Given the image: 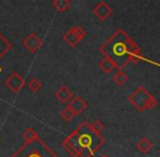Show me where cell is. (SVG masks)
Instances as JSON below:
<instances>
[{"instance_id": "cell-15", "label": "cell", "mask_w": 160, "mask_h": 157, "mask_svg": "<svg viewBox=\"0 0 160 157\" xmlns=\"http://www.w3.org/2000/svg\"><path fill=\"white\" fill-rule=\"evenodd\" d=\"M22 136H23L24 141H25L26 143L33 142V141H35L36 139L39 138V136H38V133L33 129V128H28V129L24 130Z\"/></svg>"}, {"instance_id": "cell-5", "label": "cell", "mask_w": 160, "mask_h": 157, "mask_svg": "<svg viewBox=\"0 0 160 157\" xmlns=\"http://www.w3.org/2000/svg\"><path fill=\"white\" fill-rule=\"evenodd\" d=\"M85 36H86V31L82 26H73L69 31H67V33L62 37L70 47L74 48L82 42Z\"/></svg>"}, {"instance_id": "cell-19", "label": "cell", "mask_w": 160, "mask_h": 157, "mask_svg": "<svg viewBox=\"0 0 160 157\" xmlns=\"http://www.w3.org/2000/svg\"><path fill=\"white\" fill-rule=\"evenodd\" d=\"M91 124V128H92V130H93L95 133L97 134H100L101 133V131L103 130V124H102V122L101 121H99V120H96V121H94L93 123H89Z\"/></svg>"}, {"instance_id": "cell-9", "label": "cell", "mask_w": 160, "mask_h": 157, "mask_svg": "<svg viewBox=\"0 0 160 157\" xmlns=\"http://www.w3.org/2000/svg\"><path fill=\"white\" fill-rule=\"evenodd\" d=\"M67 107L73 113L74 116H76V115L82 114L83 111L86 109L87 103L85 102L81 96H74V97L69 102V104H68Z\"/></svg>"}, {"instance_id": "cell-7", "label": "cell", "mask_w": 160, "mask_h": 157, "mask_svg": "<svg viewBox=\"0 0 160 157\" xmlns=\"http://www.w3.org/2000/svg\"><path fill=\"white\" fill-rule=\"evenodd\" d=\"M22 45H23L24 48L30 51L31 53H35L42 48V39L39 38V36L37 35V33L32 32L26 37H24L23 40H22Z\"/></svg>"}, {"instance_id": "cell-11", "label": "cell", "mask_w": 160, "mask_h": 157, "mask_svg": "<svg viewBox=\"0 0 160 157\" xmlns=\"http://www.w3.org/2000/svg\"><path fill=\"white\" fill-rule=\"evenodd\" d=\"M11 48H12V44L0 33V60L11 50ZM2 71H3L2 70V66L0 63V72H2Z\"/></svg>"}, {"instance_id": "cell-3", "label": "cell", "mask_w": 160, "mask_h": 157, "mask_svg": "<svg viewBox=\"0 0 160 157\" xmlns=\"http://www.w3.org/2000/svg\"><path fill=\"white\" fill-rule=\"evenodd\" d=\"M10 157H59L40 138L30 143H24Z\"/></svg>"}, {"instance_id": "cell-8", "label": "cell", "mask_w": 160, "mask_h": 157, "mask_svg": "<svg viewBox=\"0 0 160 157\" xmlns=\"http://www.w3.org/2000/svg\"><path fill=\"white\" fill-rule=\"evenodd\" d=\"M93 13L98 18L100 21H105L111 15L112 13V9L107 2L105 1H100L94 7L93 9Z\"/></svg>"}, {"instance_id": "cell-10", "label": "cell", "mask_w": 160, "mask_h": 157, "mask_svg": "<svg viewBox=\"0 0 160 157\" xmlns=\"http://www.w3.org/2000/svg\"><path fill=\"white\" fill-rule=\"evenodd\" d=\"M55 97L62 104H67L73 98V93L72 91L65 85H61L57 91L55 92Z\"/></svg>"}, {"instance_id": "cell-17", "label": "cell", "mask_w": 160, "mask_h": 157, "mask_svg": "<svg viewBox=\"0 0 160 157\" xmlns=\"http://www.w3.org/2000/svg\"><path fill=\"white\" fill-rule=\"evenodd\" d=\"M28 87L31 92H33V93H37V92H39L40 89H42V82H40L38 78H33L28 81Z\"/></svg>"}, {"instance_id": "cell-13", "label": "cell", "mask_w": 160, "mask_h": 157, "mask_svg": "<svg viewBox=\"0 0 160 157\" xmlns=\"http://www.w3.org/2000/svg\"><path fill=\"white\" fill-rule=\"evenodd\" d=\"M136 147L139 152H142L143 154H147L148 152H150V149H152V143L149 139L147 138H144L141 139V140L137 142Z\"/></svg>"}, {"instance_id": "cell-2", "label": "cell", "mask_w": 160, "mask_h": 157, "mask_svg": "<svg viewBox=\"0 0 160 157\" xmlns=\"http://www.w3.org/2000/svg\"><path fill=\"white\" fill-rule=\"evenodd\" d=\"M103 143L105 138L95 133L91 124L84 121L62 141L61 145L72 157H93Z\"/></svg>"}, {"instance_id": "cell-12", "label": "cell", "mask_w": 160, "mask_h": 157, "mask_svg": "<svg viewBox=\"0 0 160 157\" xmlns=\"http://www.w3.org/2000/svg\"><path fill=\"white\" fill-rule=\"evenodd\" d=\"M98 67L103 73H110L114 68H117L116 63L108 57H105L102 60H100V62L98 63Z\"/></svg>"}, {"instance_id": "cell-16", "label": "cell", "mask_w": 160, "mask_h": 157, "mask_svg": "<svg viewBox=\"0 0 160 157\" xmlns=\"http://www.w3.org/2000/svg\"><path fill=\"white\" fill-rule=\"evenodd\" d=\"M112 80H113L118 85H123L128 81V75L127 74V73L123 72V71L119 70L118 72L112 77Z\"/></svg>"}, {"instance_id": "cell-20", "label": "cell", "mask_w": 160, "mask_h": 157, "mask_svg": "<svg viewBox=\"0 0 160 157\" xmlns=\"http://www.w3.org/2000/svg\"><path fill=\"white\" fill-rule=\"evenodd\" d=\"M100 157H109V156H107V155H101Z\"/></svg>"}, {"instance_id": "cell-6", "label": "cell", "mask_w": 160, "mask_h": 157, "mask_svg": "<svg viewBox=\"0 0 160 157\" xmlns=\"http://www.w3.org/2000/svg\"><path fill=\"white\" fill-rule=\"evenodd\" d=\"M4 85L11 93L19 94L21 92V89L24 87V85H25V81H24V78L21 74H19L18 72H12L8 78H6Z\"/></svg>"}, {"instance_id": "cell-14", "label": "cell", "mask_w": 160, "mask_h": 157, "mask_svg": "<svg viewBox=\"0 0 160 157\" xmlns=\"http://www.w3.org/2000/svg\"><path fill=\"white\" fill-rule=\"evenodd\" d=\"M52 7L58 11V12H65L70 8V0H53L51 1Z\"/></svg>"}, {"instance_id": "cell-18", "label": "cell", "mask_w": 160, "mask_h": 157, "mask_svg": "<svg viewBox=\"0 0 160 157\" xmlns=\"http://www.w3.org/2000/svg\"><path fill=\"white\" fill-rule=\"evenodd\" d=\"M73 117H74L73 113H72V111L70 110L68 107H65L63 110L60 111V118H61L63 121H65V122H69V121H71L72 119H73Z\"/></svg>"}, {"instance_id": "cell-4", "label": "cell", "mask_w": 160, "mask_h": 157, "mask_svg": "<svg viewBox=\"0 0 160 157\" xmlns=\"http://www.w3.org/2000/svg\"><path fill=\"white\" fill-rule=\"evenodd\" d=\"M128 100L138 111H145L146 109H152L156 107L157 100L144 86H139L128 97Z\"/></svg>"}, {"instance_id": "cell-1", "label": "cell", "mask_w": 160, "mask_h": 157, "mask_svg": "<svg viewBox=\"0 0 160 157\" xmlns=\"http://www.w3.org/2000/svg\"><path fill=\"white\" fill-rule=\"evenodd\" d=\"M99 50L105 57L110 58L121 71L130 61L137 62L143 59L138 45L122 30L117 31L111 35L99 47Z\"/></svg>"}]
</instances>
